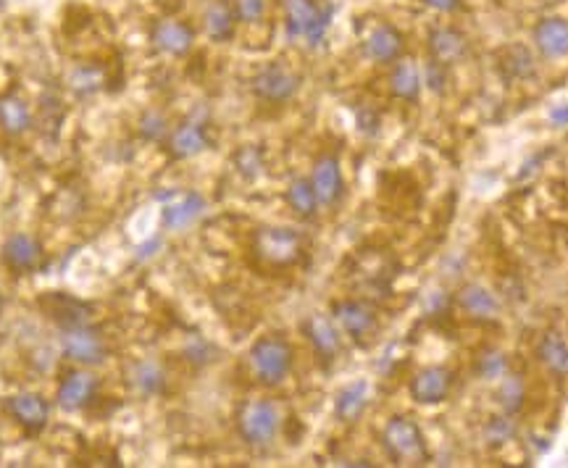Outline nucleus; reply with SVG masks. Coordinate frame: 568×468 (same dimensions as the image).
<instances>
[{
  "instance_id": "1",
  "label": "nucleus",
  "mask_w": 568,
  "mask_h": 468,
  "mask_svg": "<svg viewBox=\"0 0 568 468\" xmlns=\"http://www.w3.org/2000/svg\"><path fill=\"white\" fill-rule=\"evenodd\" d=\"M250 250L266 269H292L306 256V237L295 227L263 224V227L253 229Z\"/></svg>"
},
{
  "instance_id": "2",
  "label": "nucleus",
  "mask_w": 568,
  "mask_h": 468,
  "mask_svg": "<svg viewBox=\"0 0 568 468\" xmlns=\"http://www.w3.org/2000/svg\"><path fill=\"white\" fill-rule=\"evenodd\" d=\"M284 35L292 43L319 48L329 35L334 19L332 0H282Z\"/></svg>"
},
{
  "instance_id": "3",
  "label": "nucleus",
  "mask_w": 568,
  "mask_h": 468,
  "mask_svg": "<svg viewBox=\"0 0 568 468\" xmlns=\"http://www.w3.org/2000/svg\"><path fill=\"white\" fill-rule=\"evenodd\" d=\"M295 366V350L282 332L258 337L248 350V369L261 387H279Z\"/></svg>"
},
{
  "instance_id": "4",
  "label": "nucleus",
  "mask_w": 568,
  "mask_h": 468,
  "mask_svg": "<svg viewBox=\"0 0 568 468\" xmlns=\"http://www.w3.org/2000/svg\"><path fill=\"white\" fill-rule=\"evenodd\" d=\"M379 442H382L387 461L395 466H424L429 461L424 429L411 416H403V413L390 416L379 434Z\"/></svg>"
},
{
  "instance_id": "5",
  "label": "nucleus",
  "mask_w": 568,
  "mask_h": 468,
  "mask_svg": "<svg viewBox=\"0 0 568 468\" xmlns=\"http://www.w3.org/2000/svg\"><path fill=\"white\" fill-rule=\"evenodd\" d=\"M237 437L248 447H269L282 429V411L271 398H253L237 408Z\"/></svg>"
},
{
  "instance_id": "6",
  "label": "nucleus",
  "mask_w": 568,
  "mask_h": 468,
  "mask_svg": "<svg viewBox=\"0 0 568 468\" xmlns=\"http://www.w3.org/2000/svg\"><path fill=\"white\" fill-rule=\"evenodd\" d=\"M303 77L284 61H269L250 77V93L266 106H284L300 93Z\"/></svg>"
},
{
  "instance_id": "7",
  "label": "nucleus",
  "mask_w": 568,
  "mask_h": 468,
  "mask_svg": "<svg viewBox=\"0 0 568 468\" xmlns=\"http://www.w3.org/2000/svg\"><path fill=\"white\" fill-rule=\"evenodd\" d=\"M332 319L340 327V332L350 337L355 345H366L379 329V311L369 298L334 300Z\"/></svg>"
},
{
  "instance_id": "8",
  "label": "nucleus",
  "mask_w": 568,
  "mask_h": 468,
  "mask_svg": "<svg viewBox=\"0 0 568 468\" xmlns=\"http://www.w3.org/2000/svg\"><path fill=\"white\" fill-rule=\"evenodd\" d=\"M61 353L66 361L74 366H87L95 369L100 363L108 361L111 348H108L106 334L100 332L93 324H82V327H71L61 332Z\"/></svg>"
},
{
  "instance_id": "9",
  "label": "nucleus",
  "mask_w": 568,
  "mask_h": 468,
  "mask_svg": "<svg viewBox=\"0 0 568 468\" xmlns=\"http://www.w3.org/2000/svg\"><path fill=\"white\" fill-rule=\"evenodd\" d=\"M148 40L156 53L171 58H185L195 48V27L177 16L156 19L148 29Z\"/></svg>"
},
{
  "instance_id": "10",
  "label": "nucleus",
  "mask_w": 568,
  "mask_h": 468,
  "mask_svg": "<svg viewBox=\"0 0 568 468\" xmlns=\"http://www.w3.org/2000/svg\"><path fill=\"white\" fill-rule=\"evenodd\" d=\"M403 50L405 35L390 22L369 24L361 35V53L369 58L371 64L392 66L398 58H403Z\"/></svg>"
},
{
  "instance_id": "11",
  "label": "nucleus",
  "mask_w": 568,
  "mask_h": 468,
  "mask_svg": "<svg viewBox=\"0 0 568 468\" xmlns=\"http://www.w3.org/2000/svg\"><path fill=\"white\" fill-rule=\"evenodd\" d=\"M95 395H98V376L87 366H74V369L64 371L58 382L56 403L61 411L79 413L93 405Z\"/></svg>"
},
{
  "instance_id": "12",
  "label": "nucleus",
  "mask_w": 568,
  "mask_h": 468,
  "mask_svg": "<svg viewBox=\"0 0 568 468\" xmlns=\"http://www.w3.org/2000/svg\"><path fill=\"white\" fill-rule=\"evenodd\" d=\"M455 387V371L442 363L424 366L411 376L408 382V395L413 403L419 405H440L450 398Z\"/></svg>"
},
{
  "instance_id": "13",
  "label": "nucleus",
  "mask_w": 568,
  "mask_h": 468,
  "mask_svg": "<svg viewBox=\"0 0 568 468\" xmlns=\"http://www.w3.org/2000/svg\"><path fill=\"white\" fill-rule=\"evenodd\" d=\"M308 179H311L313 190H316L321 208H334L345 198V174H342L340 156L332 153V150H324V153L316 156Z\"/></svg>"
},
{
  "instance_id": "14",
  "label": "nucleus",
  "mask_w": 568,
  "mask_h": 468,
  "mask_svg": "<svg viewBox=\"0 0 568 468\" xmlns=\"http://www.w3.org/2000/svg\"><path fill=\"white\" fill-rule=\"evenodd\" d=\"M3 411L22 426L29 437L45 432L50 421V403L37 392H16L3 400Z\"/></svg>"
},
{
  "instance_id": "15",
  "label": "nucleus",
  "mask_w": 568,
  "mask_h": 468,
  "mask_svg": "<svg viewBox=\"0 0 568 468\" xmlns=\"http://www.w3.org/2000/svg\"><path fill=\"white\" fill-rule=\"evenodd\" d=\"M303 337L311 345L313 355L319 358L321 363H334L342 353V332L340 327L334 324L332 316H324V313H311L303 321Z\"/></svg>"
},
{
  "instance_id": "16",
  "label": "nucleus",
  "mask_w": 568,
  "mask_h": 468,
  "mask_svg": "<svg viewBox=\"0 0 568 468\" xmlns=\"http://www.w3.org/2000/svg\"><path fill=\"white\" fill-rule=\"evenodd\" d=\"M469 48V37L455 24H434L426 32V53L445 66L461 64L463 58L469 56Z\"/></svg>"
},
{
  "instance_id": "17",
  "label": "nucleus",
  "mask_w": 568,
  "mask_h": 468,
  "mask_svg": "<svg viewBox=\"0 0 568 468\" xmlns=\"http://www.w3.org/2000/svg\"><path fill=\"white\" fill-rule=\"evenodd\" d=\"M40 308L61 332L71 327H82V324H93L90 303L74 298L69 292H45V298L40 300Z\"/></svg>"
},
{
  "instance_id": "18",
  "label": "nucleus",
  "mask_w": 568,
  "mask_h": 468,
  "mask_svg": "<svg viewBox=\"0 0 568 468\" xmlns=\"http://www.w3.org/2000/svg\"><path fill=\"white\" fill-rule=\"evenodd\" d=\"M208 145H211L208 127L200 119H192V116L185 121H179L177 127H171L169 137H166V153H169L174 161L198 158L200 153H206Z\"/></svg>"
},
{
  "instance_id": "19",
  "label": "nucleus",
  "mask_w": 568,
  "mask_h": 468,
  "mask_svg": "<svg viewBox=\"0 0 568 468\" xmlns=\"http://www.w3.org/2000/svg\"><path fill=\"white\" fill-rule=\"evenodd\" d=\"M206 213V198L195 190L185 192H166L164 206H161V224L171 232L187 229L190 224L200 219Z\"/></svg>"
},
{
  "instance_id": "20",
  "label": "nucleus",
  "mask_w": 568,
  "mask_h": 468,
  "mask_svg": "<svg viewBox=\"0 0 568 468\" xmlns=\"http://www.w3.org/2000/svg\"><path fill=\"white\" fill-rule=\"evenodd\" d=\"M43 245L37 237L27 232H14L8 234L6 242H3V248H0V258L6 263L8 271H14V274H32V271L40 269V263H43Z\"/></svg>"
},
{
  "instance_id": "21",
  "label": "nucleus",
  "mask_w": 568,
  "mask_h": 468,
  "mask_svg": "<svg viewBox=\"0 0 568 468\" xmlns=\"http://www.w3.org/2000/svg\"><path fill=\"white\" fill-rule=\"evenodd\" d=\"M534 48L547 61L568 58V19L566 16H542L532 29Z\"/></svg>"
},
{
  "instance_id": "22",
  "label": "nucleus",
  "mask_w": 568,
  "mask_h": 468,
  "mask_svg": "<svg viewBox=\"0 0 568 468\" xmlns=\"http://www.w3.org/2000/svg\"><path fill=\"white\" fill-rule=\"evenodd\" d=\"M455 303L476 324H492L500 316V300H497V295L490 287H484L479 282L463 284L458 295H455Z\"/></svg>"
},
{
  "instance_id": "23",
  "label": "nucleus",
  "mask_w": 568,
  "mask_h": 468,
  "mask_svg": "<svg viewBox=\"0 0 568 468\" xmlns=\"http://www.w3.org/2000/svg\"><path fill=\"white\" fill-rule=\"evenodd\" d=\"M237 19L232 0H208L203 8V32L211 43H232L237 35Z\"/></svg>"
},
{
  "instance_id": "24",
  "label": "nucleus",
  "mask_w": 568,
  "mask_h": 468,
  "mask_svg": "<svg viewBox=\"0 0 568 468\" xmlns=\"http://www.w3.org/2000/svg\"><path fill=\"white\" fill-rule=\"evenodd\" d=\"M124 379L137 398H158L166 390L164 369H161V363L150 361V358H137L129 363Z\"/></svg>"
},
{
  "instance_id": "25",
  "label": "nucleus",
  "mask_w": 568,
  "mask_h": 468,
  "mask_svg": "<svg viewBox=\"0 0 568 468\" xmlns=\"http://www.w3.org/2000/svg\"><path fill=\"white\" fill-rule=\"evenodd\" d=\"M369 398L371 387L366 379H353V382L342 384L337 395H334V419L340 421V424H355L366 413V408H369Z\"/></svg>"
},
{
  "instance_id": "26",
  "label": "nucleus",
  "mask_w": 568,
  "mask_h": 468,
  "mask_svg": "<svg viewBox=\"0 0 568 468\" xmlns=\"http://www.w3.org/2000/svg\"><path fill=\"white\" fill-rule=\"evenodd\" d=\"M390 95L395 100H403V103H416L421 98V69L413 58H398L390 69Z\"/></svg>"
},
{
  "instance_id": "27",
  "label": "nucleus",
  "mask_w": 568,
  "mask_h": 468,
  "mask_svg": "<svg viewBox=\"0 0 568 468\" xmlns=\"http://www.w3.org/2000/svg\"><path fill=\"white\" fill-rule=\"evenodd\" d=\"M106 79V66L98 61H82V64L71 66V71L66 74V87L74 98H93L106 87Z\"/></svg>"
},
{
  "instance_id": "28",
  "label": "nucleus",
  "mask_w": 568,
  "mask_h": 468,
  "mask_svg": "<svg viewBox=\"0 0 568 468\" xmlns=\"http://www.w3.org/2000/svg\"><path fill=\"white\" fill-rule=\"evenodd\" d=\"M29 127H32V111L27 100L16 90L0 95V129L8 137H22L24 132H29Z\"/></svg>"
},
{
  "instance_id": "29",
  "label": "nucleus",
  "mask_w": 568,
  "mask_h": 468,
  "mask_svg": "<svg viewBox=\"0 0 568 468\" xmlns=\"http://www.w3.org/2000/svg\"><path fill=\"white\" fill-rule=\"evenodd\" d=\"M497 66L503 71L505 79L511 82H526L537 74V64H534V53L526 48L524 43L505 45L497 56Z\"/></svg>"
},
{
  "instance_id": "30",
  "label": "nucleus",
  "mask_w": 568,
  "mask_h": 468,
  "mask_svg": "<svg viewBox=\"0 0 568 468\" xmlns=\"http://www.w3.org/2000/svg\"><path fill=\"white\" fill-rule=\"evenodd\" d=\"M537 361L553 376H568V340L558 329H547L540 337Z\"/></svg>"
},
{
  "instance_id": "31",
  "label": "nucleus",
  "mask_w": 568,
  "mask_h": 468,
  "mask_svg": "<svg viewBox=\"0 0 568 468\" xmlns=\"http://www.w3.org/2000/svg\"><path fill=\"white\" fill-rule=\"evenodd\" d=\"M284 203H287V208L303 221L316 219V213H319L321 208L319 198H316V190H313L311 179L308 177L290 179V185L284 190Z\"/></svg>"
},
{
  "instance_id": "32",
  "label": "nucleus",
  "mask_w": 568,
  "mask_h": 468,
  "mask_svg": "<svg viewBox=\"0 0 568 468\" xmlns=\"http://www.w3.org/2000/svg\"><path fill=\"white\" fill-rule=\"evenodd\" d=\"M519 437V421L513 413H495L487 419V424L482 426V440L490 450H500V447L511 445Z\"/></svg>"
},
{
  "instance_id": "33",
  "label": "nucleus",
  "mask_w": 568,
  "mask_h": 468,
  "mask_svg": "<svg viewBox=\"0 0 568 468\" xmlns=\"http://www.w3.org/2000/svg\"><path fill=\"white\" fill-rule=\"evenodd\" d=\"M500 387H497V405L503 413H521L526 405V379L521 374H513V371H505L500 379Z\"/></svg>"
},
{
  "instance_id": "34",
  "label": "nucleus",
  "mask_w": 568,
  "mask_h": 468,
  "mask_svg": "<svg viewBox=\"0 0 568 468\" xmlns=\"http://www.w3.org/2000/svg\"><path fill=\"white\" fill-rule=\"evenodd\" d=\"M508 369V355L503 353L500 348H482L476 353L474 358V374L484 382H495L500 376L505 374Z\"/></svg>"
},
{
  "instance_id": "35",
  "label": "nucleus",
  "mask_w": 568,
  "mask_h": 468,
  "mask_svg": "<svg viewBox=\"0 0 568 468\" xmlns=\"http://www.w3.org/2000/svg\"><path fill=\"white\" fill-rule=\"evenodd\" d=\"M171 132L169 116L161 108H148L137 119V135L145 142H164Z\"/></svg>"
},
{
  "instance_id": "36",
  "label": "nucleus",
  "mask_w": 568,
  "mask_h": 468,
  "mask_svg": "<svg viewBox=\"0 0 568 468\" xmlns=\"http://www.w3.org/2000/svg\"><path fill=\"white\" fill-rule=\"evenodd\" d=\"M232 164H235L237 174H240L245 182H256L258 177L266 169V161H263V150L258 145H240L232 156Z\"/></svg>"
},
{
  "instance_id": "37",
  "label": "nucleus",
  "mask_w": 568,
  "mask_h": 468,
  "mask_svg": "<svg viewBox=\"0 0 568 468\" xmlns=\"http://www.w3.org/2000/svg\"><path fill=\"white\" fill-rule=\"evenodd\" d=\"M421 82L432 95H445L450 82V66L434 61V58H426L424 69H421Z\"/></svg>"
},
{
  "instance_id": "38",
  "label": "nucleus",
  "mask_w": 568,
  "mask_h": 468,
  "mask_svg": "<svg viewBox=\"0 0 568 468\" xmlns=\"http://www.w3.org/2000/svg\"><path fill=\"white\" fill-rule=\"evenodd\" d=\"M271 0H232L240 24H261L269 14Z\"/></svg>"
},
{
  "instance_id": "39",
  "label": "nucleus",
  "mask_w": 568,
  "mask_h": 468,
  "mask_svg": "<svg viewBox=\"0 0 568 468\" xmlns=\"http://www.w3.org/2000/svg\"><path fill=\"white\" fill-rule=\"evenodd\" d=\"M185 358L195 366H203V363L211 361V345L206 340H200V337H192L185 345Z\"/></svg>"
},
{
  "instance_id": "40",
  "label": "nucleus",
  "mask_w": 568,
  "mask_h": 468,
  "mask_svg": "<svg viewBox=\"0 0 568 468\" xmlns=\"http://www.w3.org/2000/svg\"><path fill=\"white\" fill-rule=\"evenodd\" d=\"M426 8H432L437 14H445V16H453L458 14L463 8V0H421Z\"/></svg>"
},
{
  "instance_id": "41",
  "label": "nucleus",
  "mask_w": 568,
  "mask_h": 468,
  "mask_svg": "<svg viewBox=\"0 0 568 468\" xmlns=\"http://www.w3.org/2000/svg\"><path fill=\"white\" fill-rule=\"evenodd\" d=\"M550 121H553V124H558V127H566V124H568V103H563V106H555L553 111H550Z\"/></svg>"
},
{
  "instance_id": "42",
  "label": "nucleus",
  "mask_w": 568,
  "mask_h": 468,
  "mask_svg": "<svg viewBox=\"0 0 568 468\" xmlns=\"http://www.w3.org/2000/svg\"><path fill=\"white\" fill-rule=\"evenodd\" d=\"M158 245H161V240H158V237H156V240H150L148 245H145V248H142V245H140V248H137V258H148V256H153V250H156Z\"/></svg>"
},
{
  "instance_id": "43",
  "label": "nucleus",
  "mask_w": 568,
  "mask_h": 468,
  "mask_svg": "<svg viewBox=\"0 0 568 468\" xmlns=\"http://www.w3.org/2000/svg\"><path fill=\"white\" fill-rule=\"evenodd\" d=\"M3 308H6V300H3V292H0V316H3Z\"/></svg>"
}]
</instances>
